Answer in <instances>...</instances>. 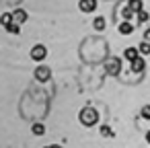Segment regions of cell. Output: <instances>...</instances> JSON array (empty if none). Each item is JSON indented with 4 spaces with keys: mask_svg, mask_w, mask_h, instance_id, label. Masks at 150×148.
Here are the masks:
<instances>
[{
    "mask_svg": "<svg viewBox=\"0 0 150 148\" xmlns=\"http://www.w3.org/2000/svg\"><path fill=\"white\" fill-rule=\"evenodd\" d=\"M78 121H80L82 125H86V127H93V125H97V121H99V111H97L95 107H82L80 113H78Z\"/></svg>",
    "mask_w": 150,
    "mask_h": 148,
    "instance_id": "obj_1",
    "label": "cell"
},
{
    "mask_svg": "<svg viewBox=\"0 0 150 148\" xmlns=\"http://www.w3.org/2000/svg\"><path fill=\"white\" fill-rule=\"evenodd\" d=\"M29 56H31V60L33 62H37V64H41L45 58H47V47L43 45V43H35L33 47H31V52H29Z\"/></svg>",
    "mask_w": 150,
    "mask_h": 148,
    "instance_id": "obj_2",
    "label": "cell"
},
{
    "mask_svg": "<svg viewBox=\"0 0 150 148\" xmlns=\"http://www.w3.org/2000/svg\"><path fill=\"white\" fill-rule=\"evenodd\" d=\"M105 72L109 74V76H117L119 72H121V58H109L107 62H105Z\"/></svg>",
    "mask_w": 150,
    "mask_h": 148,
    "instance_id": "obj_3",
    "label": "cell"
},
{
    "mask_svg": "<svg viewBox=\"0 0 150 148\" xmlns=\"http://www.w3.org/2000/svg\"><path fill=\"white\" fill-rule=\"evenodd\" d=\"M33 76H35L37 82H47L52 78V68L50 66H37L35 72H33Z\"/></svg>",
    "mask_w": 150,
    "mask_h": 148,
    "instance_id": "obj_4",
    "label": "cell"
},
{
    "mask_svg": "<svg viewBox=\"0 0 150 148\" xmlns=\"http://www.w3.org/2000/svg\"><path fill=\"white\" fill-rule=\"evenodd\" d=\"M78 11L80 13H95L97 11V0H78Z\"/></svg>",
    "mask_w": 150,
    "mask_h": 148,
    "instance_id": "obj_5",
    "label": "cell"
},
{
    "mask_svg": "<svg viewBox=\"0 0 150 148\" xmlns=\"http://www.w3.org/2000/svg\"><path fill=\"white\" fill-rule=\"evenodd\" d=\"M129 68H132V72H136V74H142V72L146 70V58H144V56L136 58L134 62H129Z\"/></svg>",
    "mask_w": 150,
    "mask_h": 148,
    "instance_id": "obj_6",
    "label": "cell"
},
{
    "mask_svg": "<svg viewBox=\"0 0 150 148\" xmlns=\"http://www.w3.org/2000/svg\"><path fill=\"white\" fill-rule=\"evenodd\" d=\"M13 19H15V23L23 25V23H27V19H29V13H27L25 8H15V11H13Z\"/></svg>",
    "mask_w": 150,
    "mask_h": 148,
    "instance_id": "obj_7",
    "label": "cell"
},
{
    "mask_svg": "<svg viewBox=\"0 0 150 148\" xmlns=\"http://www.w3.org/2000/svg\"><path fill=\"white\" fill-rule=\"evenodd\" d=\"M117 31H119V35H132L134 33V25L129 21H121L119 27H117Z\"/></svg>",
    "mask_w": 150,
    "mask_h": 148,
    "instance_id": "obj_8",
    "label": "cell"
},
{
    "mask_svg": "<svg viewBox=\"0 0 150 148\" xmlns=\"http://www.w3.org/2000/svg\"><path fill=\"white\" fill-rule=\"evenodd\" d=\"M136 58H140V52H138V47H125V50H123V60H127V62H134Z\"/></svg>",
    "mask_w": 150,
    "mask_h": 148,
    "instance_id": "obj_9",
    "label": "cell"
},
{
    "mask_svg": "<svg viewBox=\"0 0 150 148\" xmlns=\"http://www.w3.org/2000/svg\"><path fill=\"white\" fill-rule=\"evenodd\" d=\"M93 27H95L97 31H105V27H107L105 17H95V19H93Z\"/></svg>",
    "mask_w": 150,
    "mask_h": 148,
    "instance_id": "obj_10",
    "label": "cell"
},
{
    "mask_svg": "<svg viewBox=\"0 0 150 148\" xmlns=\"http://www.w3.org/2000/svg\"><path fill=\"white\" fill-rule=\"evenodd\" d=\"M127 6L138 15L140 11H144V2H142V0H127Z\"/></svg>",
    "mask_w": 150,
    "mask_h": 148,
    "instance_id": "obj_11",
    "label": "cell"
},
{
    "mask_svg": "<svg viewBox=\"0 0 150 148\" xmlns=\"http://www.w3.org/2000/svg\"><path fill=\"white\" fill-rule=\"evenodd\" d=\"M31 132H33V136H37V138H39V136H43V134H45V125H43L41 121H37V123H33V125H31Z\"/></svg>",
    "mask_w": 150,
    "mask_h": 148,
    "instance_id": "obj_12",
    "label": "cell"
},
{
    "mask_svg": "<svg viewBox=\"0 0 150 148\" xmlns=\"http://www.w3.org/2000/svg\"><path fill=\"white\" fill-rule=\"evenodd\" d=\"M99 134H101L103 138H113V136H115V132H113V127H111V125H107V123L99 127Z\"/></svg>",
    "mask_w": 150,
    "mask_h": 148,
    "instance_id": "obj_13",
    "label": "cell"
},
{
    "mask_svg": "<svg viewBox=\"0 0 150 148\" xmlns=\"http://www.w3.org/2000/svg\"><path fill=\"white\" fill-rule=\"evenodd\" d=\"M13 21H15L13 19V13H2V15H0V25H2V27H8Z\"/></svg>",
    "mask_w": 150,
    "mask_h": 148,
    "instance_id": "obj_14",
    "label": "cell"
},
{
    "mask_svg": "<svg viewBox=\"0 0 150 148\" xmlns=\"http://www.w3.org/2000/svg\"><path fill=\"white\" fill-rule=\"evenodd\" d=\"M138 52H140V56H150V41H142L140 45H138Z\"/></svg>",
    "mask_w": 150,
    "mask_h": 148,
    "instance_id": "obj_15",
    "label": "cell"
},
{
    "mask_svg": "<svg viewBox=\"0 0 150 148\" xmlns=\"http://www.w3.org/2000/svg\"><path fill=\"white\" fill-rule=\"evenodd\" d=\"M134 15H136V13H134V11L127 6V4L121 8V17H123V21H132V17H134Z\"/></svg>",
    "mask_w": 150,
    "mask_h": 148,
    "instance_id": "obj_16",
    "label": "cell"
},
{
    "mask_svg": "<svg viewBox=\"0 0 150 148\" xmlns=\"http://www.w3.org/2000/svg\"><path fill=\"white\" fill-rule=\"evenodd\" d=\"M4 29H6L8 33H13V35H21V25H19V23H15V21H13L8 27H4Z\"/></svg>",
    "mask_w": 150,
    "mask_h": 148,
    "instance_id": "obj_17",
    "label": "cell"
},
{
    "mask_svg": "<svg viewBox=\"0 0 150 148\" xmlns=\"http://www.w3.org/2000/svg\"><path fill=\"white\" fill-rule=\"evenodd\" d=\"M140 117H142V119H150V105H144V107L140 109Z\"/></svg>",
    "mask_w": 150,
    "mask_h": 148,
    "instance_id": "obj_18",
    "label": "cell"
},
{
    "mask_svg": "<svg viewBox=\"0 0 150 148\" xmlns=\"http://www.w3.org/2000/svg\"><path fill=\"white\" fill-rule=\"evenodd\" d=\"M148 19H150L148 11H140V13H138V21H140V23H146Z\"/></svg>",
    "mask_w": 150,
    "mask_h": 148,
    "instance_id": "obj_19",
    "label": "cell"
},
{
    "mask_svg": "<svg viewBox=\"0 0 150 148\" xmlns=\"http://www.w3.org/2000/svg\"><path fill=\"white\" fill-rule=\"evenodd\" d=\"M144 41H150V27L144 31Z\"/></svg>",
    "mask_w": 150,
    "mask_h": 148,
    "instance_id": "obj_20",
    "label": "cell"
},
{
    "mask_svg": "<svg viewBox=\"0 0 150 148\" xmlns=\"http://www.w3.org/2000/svg\"><path fill=\"white\" fill-rule=\"evenodd\" d=\"M43 148H62L60 144H52V146H43Z\"/></svg>",
    "mask_w": 150,
    "mask_h": 148,
    "instance_id": "obj_21",
    "label": "cell"
},
{
    "mask_svg": "<svg viewBox=\"0 0 150 148\" xmlns=\"http://www.w3.org/2000/svg\"><path fill=\"white\" fill-rule=\"evenodd\" d=\"M146 142H148V144H150V130H148V132H146Z\"/></svg>",
    "mask_w": 150,
    "mask_h": 148,
    "instance_id": "obj_22",
    "label": "cell"
}]
</instances>
